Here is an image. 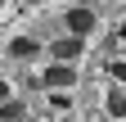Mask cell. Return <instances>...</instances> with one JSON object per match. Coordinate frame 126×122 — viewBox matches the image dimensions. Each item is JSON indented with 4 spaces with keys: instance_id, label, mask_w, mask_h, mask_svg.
I'll use <instances>...</instances> for the list:
<instances>
[{
    "instance_id": "obj_3",
    "label": "cell",
    "mask_w": 126,
    "mask_h": 122,
    "mask_svg": "<svg viewBox=\"0 0 126 122\" xmlns=\"http://www.w3.org/2000/svg\"><path fill=\"white\" fill-rule=\"evenodd\" d=\"M81 50H86V36H72V32L59 36V41H50V59H68V63H72Z\"/></svg>"
},
{
    "instance_id": "obj_10",
    "label": "cell",
    "mask_w": 126,
    "mask_h": 122,
    "mask_svg": "<svg viewBox=\"0 0 126 122\" xmlns=\"http://www.w3.org/2000/svg\"><path fill=\"white\" fill-rule=\"evenodd\" d=\"M117 41H122V45H126V18H122V27H117Z\"/></svg>"
},
{
    "instance_id": "obj_2",
    "label": "cell",
    "mask_w": 126,
    "mask_h": 122,
    "mask_svg": "<svg viewBox=\"0 0 126 122\" xmlns=\"http://www.w3.org/2000/svg\"><path fill=\"white\" fill-rule=\"evenodd\" d=\"M63 27H68L72 36H90L94 27H99V18H94V9H90V5H77V9L63 14Z\"/></svg>"
},
{
    "instance_id": "obj_4",
    "label": "cell",
    "mask_w": 126,
    "mask_h": 122,
    "mask_svg": "<svg viewBox=\"0 0 126 122\" xmlns=\"http://www.w3.org/2000/svg\"><path fill=\"white\" fill-rule=\"evenodd\" d=\"M41 54V41H32V36H14L9 41V59H36Z\"/></svg>"
},
{
    "instance_id": "obj_1",
    "label": "cell",
    "mask_w": 126,
    "mask_h": 122,
    "mask_svg": "<svg viewBox=\"0 0 126 122\" xmlns=\"http://www.w3.org/2000/svg\"><path fill=\"white\" fill-rule=\"evenodd\" d=\"M41 86L45 90H72L77 86V68L68 63V59H54V63L41 72Z\"/></svg>"
},
{
    "instance_id": "obj_9",
    "label": "cell",
    "mask_w": 126,
    "mask_h": 122,
    "mask_svg": "<svg viewBox=\"0 0 126 122\" xmlns=\"http://www.w3.org/2000/svg\"><path fill=\"white\" fill-rule=\"evenodd\" d=\"M9 95H14V86H9L5 77H0V100H9Z\"/></svg>"
},
{
    "instance_id": "obj_7",
    "label": "cell",
    "mask_w": 126,
    "mask_h": 122,
    "mask_svg": "<svg viewBox=\"0 0 126 122\" xmlns=\"http://www.w3.org/2000/svg\"><path fill=\"white\" fill-rule=\"evenodd\" d=\"M50 109L54 113H68L72 109V95H68V90H50Z\"/></svg>"
},
{
    "instance_id": "obj_8",
    "label": "cell",
    "mask_w": 126,
    "mask_h": 122,
    "mask_svg": "<svg viewBox=\"0 0 126 122\" xmlns=\"http://www.w3.org/2000/svg\"><path fill=\"white\" fill-rule=\"evenodd\" d=\"M108 77H113L117 86H126V63H108Z\"/></svg>"
},
{
    "instance_id": "obj_6",
    "label": "cell",
    "mask_w": 126,
    "mask_h": 122,
    "mask_svg": "<svg viewBox=\"0 0 126 122\" xmlns=\"http://www.w3.org/2000/svg\"><path fill=\"white\" fill-rule=\"evenodd\" d=\"M23 113H27V109H23V100H14V95H9V100H0V122H23Z\"/></svg>"
},
{
    "instance_id": "obj_5",
    "label": "cell",
    "mask_w": 126,
    "mask_h": 122,
    "mask_svg": "<svg viewBox=\"0 0 126 122\" xmlns=\"http://www.w3.org/2000/svg\"><path fill=\"white\" fill-rule=\"evenodd\" d=\"M104 109H108V118H126V86H113L104 95Z\"/></svg>"
}]
</instances>
